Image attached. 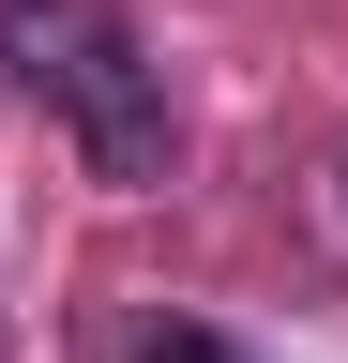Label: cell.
Masks as SVG:
<instances>
[{
  "label": "cell",
  "mask_w": 348,
  "mask_h": 363,
  "mask_svg": "<svg viewBox=\"0 0 348 363\" xmlns=\"http://www.w3.org/2000/svg\"><path fill=\"white\" fill-rule=\"evenodd\" d=\"M0 76L76 136L91 182H121V197L182 182V91L121 0H0Z\"/></svg>",
  "instance_id": "1"
},
{
  "label": "cell",
  "mask_w": 348,
  "mask_h": 363,
  "mask_svg": "<svg viewBox=\"0 0 348 363\" xmlns=\"http://www.w3.org/2000/svg\"><path fill=\"white\" fill-rule=\"evenodd\" d=\"M137 363H242V348H228V333H197V318H167V333H152Z\"/></svg>",
  "instance_id": "2"
}]
</instances>
